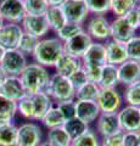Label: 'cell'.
<instances>
[{
  "label": "cell",
  "mask_w": 140,
  "mask_h": 146,
  "mask_svg": "<svg viewBox=\"0 0 140 146\" xmlns=\"http://www.w3.org/2000/svg\"><path fill=\"white\" fill-rule=\"evenodd\" d=\"M51 74L48 68L43 67L37 62L28 63L27 67L21 73L20 78L23 84L27 95H34L38 93H43L49 84Z\"/></svg>",
  "instance_id": "6da1fadb"
},
{
  "label": "cell",
  "mask_w": 140,
  "mask_h": 146,
  "mask_svg": "<svg viewBox=\"0 0 140 146\" xmlns=\"http://www.w3.org/2000/svg\"><path fill=\"white\" fill-rule=\"evenodd\" d=\"M64 52V43L57 36H50V38H43L39 40L32 57L34 58V62L39 63L45 68H50L56 65V62Z\"/></svg>",
  "instance_id": "7a4b0ae2"
},
{
  "label": "cell",
  "mask_w": 140,
  "mask_h": 146,
  "mask_svg": "<svg viewBox=\"0 0 140 146\" xmlns=\"http://www.w3.org/2000/svg\"><path fill=\"white\" fill-rule=\"evenodd\" d=\"M45 93L51 98L54 104L76 100V89L72 85L70 78L60 76L57 73L51 74Z\"/></svg>",
  "instance_id": "3957f363"
},
{
  "label": "cell",
  "mask_w": 140,
  "mask_h": 146,
  "mask_svg": "<svg viewBox=\"0 0 140 146\" xmlns=\"http://www.w3.org/2000/svg\"><path fill=\"white\" fill-rule=\"evenodd\" d=\"M84 29L93 42L106 43L111 39V21L106 16L93 15L88 20Z\"/></svg>",
  "instance_id": "277c9868"
},
{
  "label": "cell",
  "mask_w": 140,
  "mask_h": 146,
  "mask_svg": "<svg viewBox=\"0 0 140 146\" xmlns=\"http://www.w3.org/2000/svg\"><path fill=\"white\" fill-rule=\"evenodd\" d=\"M96 104L101 113H117L123 107L124 100L117 88H100Z\"/></svg>",
  "instance_id": "5b68a950"
},
{
  "label": "cell",
  "mask_w": 140,
  "mask_h": 146,
  "mask_svg": "<svg viewBox=\"0 0 140 146\" xmlns=\"http://www.w3.org/2000/svg\"><path fill=\"white\" fill-rule=\"evenodd\" d=\"M43 143V130L38 123L27 122L17 127L16 146H39Z\"/></svg>",
  "instance_id": "8992f818"
},
{
  "label": "cell",
  "mask_w": 140,
  "mask_h": 146,
  "mask_svg": "<svg viewBox=\"0 0 140 146\" xmlns=\"http://www.w3.org/2000/svg\"><path fill=\"white\" fill-rule=\"evenodd\" d=\"M27 65H28L27 56H25L17 49L6 50L1 62H0V66L3 67V70L6 72L7 76H16V77L21 76V73L23 72Z\"/></svg>",
  "instance_id": "52a82bcc"
},
{
  "label": "cell",
  "mask_w": 140,
  "mask_h": 146,
  "mask_svg": "<svg viewBox=\"0 0 140 146\" xmlns=\"http://www.w3.org/2000/svg\"><path fill=\"white\" fill-rule=\"evenodd\" d=\"M117 116H118V122L122 131L124 133L140 131V107L125 104V106H123L117 112Z\"/></svg>",
  "instance_id": "ba28073f"
},
{
  "label": "cell",
  "mask_w": 140,
  "mask_h": 146,
  "mask_svg": "<svg viewBox=\"0 0 140 146\" xmlns=\"http://www.w3.org/2000/svg\"><path fill=\"white\" fill-rule=\"evenodd\" d=\"M0 15L9 23H21L26 16L23 0H0Z\"/></svg>",
  "instance_id": "9c48e42d"
},
{
  "label": "cell",
  "mask_w": 140,
  "mask_h": 146,
  "mask_svg": "<svg viewBox=\"0 0 140 146\" xmlns=\"http://www.w3.org/2000/svg\"><path fill=\"white\" fill-rule=\"evenodd\" d=\"M20 25L25 33L32 34L37 36L38 39L45 38L46 34L50 32V27H49L45 15H39V16L26 15Z\"/></svg>",
  "instance_id": "30bf717a"
},
{
  "label": "cell",
  "mask_w": 140,
  "mask_h": 146,
  "mask_svg": "<svg viewBox=\"0 0 140 146\" xmlns=\"http://www.w3.org/2000/svg\"><path fill=\"white\" fill-rule=\"evenodd\" d=\"M61 7L64 10L67 22L83 26L90 15L85 3L80 0H67Z\"/></svg>",
  "instance_id": "8fae6325"
},
{
  "label": "cell",
  "mask_w": 140,
  "mask_h": 146,
  "mask_svg": "<svg viewBox=\"0 0 140 146\" xmlns=\"http://www.w3.org/2000/svg\"><path fill=\"white\" fill-rule=\"evenodd\" d=\"M92 44H93V39L90 38V35L84 29L83 32L78 33L76 36L65 42L64 50L66 54L71 55V56L77 57V58H82Z\"/></svg>",
  "instance_id": "7c38bea8"
},
{
  "label": "cell",
  "mask_w": 140,
  "mask_h": 146,
  "mask_svg": "<svg viewBox=\"0 0 140 146\" xmlns=\"http://www.w3.org/2000/svg\"><path fill=\"white\" fill-rule=\"evenodd\" d=\"M22 34H23V29L20 23L5 22L0 28V45L5 50L17 49Z\"/></svg>",
  "instance_id": "4fadbf2b"
},
{
  "label": "cell",
  "mask_w": 140,
  "mask_h": 146,
  "mask_svg": "<svg viewBox=\"0 0 140 146\" xmlns=\"http://www.w3.org/2000/svg\"><path fill=\"white\" fill-rule=\"evenodd\" d=\"M83 63V67H102L107 63L106 60V49L105 44L93 42V44L89 46L84 56L80 58Z\"/></svg>",
  "instance_id": "5bb4252c"
},
{
  "label": "cell",
  "mask_w": 140,
  "mask_h": 146,
  "mask_svg": "<svg viewBox=\"0 0 140 146\" xmlns=\"http://www.w3.org/2000/svg\"><path fill=\"white\" fill-rule=\"evenodd\" d=\"M0 94L15 102H19L20 100L27 96L26 89L22 84L21 78L16 76H7L5 82L0 86Z\"/></svg>",
  "instance_id": "9a60e30c"
},
{
  "label": "cell",
  "mask_w": 140,
  "mask_h": 146,
  "mask_svg": "<svg viewBox=\"0 0 140 146\" xmlns=\"http://www.w3.org/2000/svg\"><path fill=\"white\" fill-rule=\"evenodd\" d=\"M137 31L128 25L124 17H115L111 21V39L117 43L124 44L135 36Z\"/></svg>",
  "instance_id": "2e32d148"
},
{
  "label": "cell",
  "mask_w": 140,
  "mask_h": 146,
  "mask_svg": "<svg viewBox=\"0 0 140 146\" xmlns=\"http://www.w3.org/2000/svg\"><path fill=\"white\" fill-rule=\"evenodd\" d=\"M100 108L96 101H88V100H76V117L84 122L85 124H92L96 122L100 116Z\"/></svg>",
  "instance_id": "e0dca14e"
},
{
  "label": "cell",
  "mask_w": 140,
  "mask_h": 146,
  "mask_svg": "<svg viewBox=\"0 0 140 146\" xmlns=\"http://www.w3.org/2000/svg\"><path fill=\"white\" fill-rule=\"evenodd\" d=\"M117 67H118L119 84L129 86L140 80V62L127 60Z\"/></svg>",
  "instance_id": "ac0fdd59"
},
{
  "label": "cell",
  "mask_w": 140,
  "mask_h": 146,
  "mask_svg": "<svg viewBox=\"0 0 140 146\" xmlns=\"http://www.w3.org/2000/svg\"><path fill=\"white\" fill-rule=\"evenodd\" d=\"M121 130L118 116L117 113H100L96 119L95 131L100 138H105L107 135L115 134Z\"/></svg>",
  "instance_id": "d6986e66"
},
{
  "label": "cell",
  "mask_w": 140,
  "mask_h": 146,
  "mask_svg": "<svg viewBox=\"0 0 140 146\" xmlns=\"http://www.w3.org/2000/svg\"><path fill=\"white\" fill-rule=\"evenodd\" d=\"M82 67H83V63H82L80 58L73 57L66 52L62 54V56L58 58L56 65L54 66V68H55V71H56L55 73H57V74H60V76L67 77V78H70L72 74H74V73L77 71H79Z\"/></svg>",
  "instance_id": "ffe728a7"
},
{
  "label": "cell",
  "mask_w": 140,
  "mask_h": 146,
  "mask_svg": "<svg viewBox=\"0 0 140 146\" xmlns=\"http://www.w3.org/2000/svg\"><path fill=\"white\" fill-rule=\"evenodd\" d=\"M105 44V49H106V60L107 63L110 65H115V66H119L123 62L128 60V54L125 50V45L117 43L115 40H107Z\"/></svg>",
  "instance_id": "44dd1931"
},
{
  "label": "cell",
  "mask_w": 140,
  "mask_h": 146,
  "mask_svg": "<svg viewBox=\"0 0 140 146\" xmlns=\"http://www.w3.org/2000/svg\"><path fill=\"white\" fill-rule=\"evenodd\" d=\"M31 98L34 106V122H40L45 113L54 106V101L45 91L31 95Z\"/></svg>",
  "instance_id": "7402d4cb"
},
{
  "label": "cell",
  "mask_w": 140,
  "mask_h": 146,
  "mask_svg": "<svg viewBox=\"0 0 140 146\" xmlns=\"http://www.w3.org/2000/svg\"><path fill=\"white\" fill-rule=\"evenodd\" d=\"M118 84H119L118 67L115 65H110V63H106L105 66H102L100 80H99L98 85L101 89H104V88H117Z\"/></svg>",
  "instance_id": "603a6c76"
},
{
  "label": "cell",
  "mask_w": 140,
  "mask_h": 146,
  "mask_svg": "<svg viewBox=\"0 0 140 146\" xmlns=\"http://www.w3.org/2000/svg\"><path fill=\"white\" fill-rule=\"evenodd\" d=\"M45 17L48 20L50 31L55 32V33L67 23L66 16L61 6H49L46 13H45Z\"/></svg>",
  "instance_id": "cb8c5ba5"
},
{
  "label": "cell",
  "mask_w": 140,
  "mask_h": 146,
  "mask_svg": "<svg viewBox=\"0 0 140 146\" xmlns=\"http://www.w3.org/2000/svg\"><path fill=\"white\" fill-rule=\"evenodd\" d=\"M46 141L52 146H70L72 144L71 136L67 134L64 127H56L48 130Z\"/></svg>",
  "instance_id": "d4e9b609"
},
{
  "label": "cell",
  "mask_w": 140,
  "mask_h": 146,
  "mask_svg": "<svg viewBox=\"0 0 140 146\" xmlns=\"http://www.w3.org/2000/svg\"><path fill=\"white\" fill-rule=\"evenodd\" d=\"M42 124L48 128L49 129H52V128H56V127H62L65 123V118L62 116L61 111L57 108L56 105H54V106L49 110V111L45 113V116L42 118Z\"/></svg>",
  "instance_id": "484cf974"
},
{
  "label": "cell",
  "mask_w": 140,
  "mask_h": 146,
  "mask_svg": "<svg viewBox=\"0 0 140 146\" xmlns=\"http://www.w3.org/2000/svg\"><path fill=\"white\" fill-rule=\"evenodd\" d=\"M72 146H101V138L94 129L85 130L82 135L72 140Z\"/></svg>",
  "instance_id": "4316f807"
},
{
  "label": "cell",
  "mask_w": 140,
  "mask_h": 146,
  "mask_svg": "<svg viewBox=\"0 0 140 146\" xmlns=\"http://www.w3.org/2000/svg\"><path fill=\"white\" fill-rule=\"evenodd\" d=\"M100 93V86L96 83L88 82L83 86L76 90V100H88V101H96L98 95Z\"/></svg>",
  "instance_id": "83f0119b"
},
{
  "label": "cell",
  "mask_w": 140,
  "mask_h": 146,
  "mask_svg": "<svg viewBox=\"0 0 140 146\" xmlns=\"http://www.w3.org/2000/svg\"><path fill=\"white\" fill-rule=\"evenodd\" d=\"M138 5L137 0H111V12L115 17H124Z\"/></svg>",
  "instance_id": "f1b7e54d"
},
{
  "label": "cell",
  "mask_w": 140,
  "mask_h": 146,
  "mask_svg": "<svg viewBox=\"0 0 140 146\" xmlns=\"http://www.w3.org/2000/svg\"><path fill=\"white\" fill-rule=\"evenodd\" d=\"M39 40L40 39H38L37 36L23 32V34L21 36V40L19 43V46H17V50L21 51L25 56H32L35 51V49H37Z\"/></svg>",
  "instance_id": "f546056e"
},
{
  "label": "cell",
  "mask_w": 140,
  "mask_h": 146,
  "mask_svg": "<svg viewBox=\"0 0 140 146\" xmlns=\"http://www.w3.org/2000/svg\"><path fill=\"white\" fill-rule=\"evenodd\" d=\"M62 127H64V129L67 131V134L71 136L72 140L77 138V136L82 135L85 130L89 129V125L85 124V123L82 122L80 119H78L77 117H73V118H71V119L65 121Z\"/></svg>",
  "instance_id": "4dcf8cb0"
},
{
  "label": "cell",
  "mask_w": 140,
  "mask_h": 146,
  "mask_svg": "<svg viewBox=\"0 0 140 146\" xmlns=\"http://www.w3.org/2000/svg\"><path fill=\"white\" fill-rule=\"evenodd\" d=\"M17 125L10 123L0 128V146H16Z\"/></svg>",
  "instance_id": "1f68e13d"
},
{
  "label": "cell",
  "mask_w": 140,
  "mask_h": 146,
  "mask_svg": "<svg viewBox=\"0 0 140 146\" xmlns=\"http://www.w3.org/2000/svg\"><path fill=\"white\" fill-rule=\"evenodd\" d=\"M89 13L105 16L111 12V0H84Z\"/></svg>",
  "instance_id": "d6a6232c"
},
{
  "label": "cell",
  "mask_w": 140,
  "mask_h": 146,
  "mask_svg": "<svg viewBox=\"0 0 140 146\" xmlns=\"http://www.w3.org/2000/svg\"><path fill=\"white\" fill-rule=\"evenodd\" d=\"M23 5L26 10V15H45L49 9V4L46 0H23Z\"/></svg>",
  "instance_id": "836d02e7"
},
{
  "label": "cell",
  "mask_w": 140,
  "mask_h": 146,
  "mask_svg": "<svg viewBox=\"0 0 140 146\" xmlns=\"http://www.w3.org/2000/svg\"><path fill=\"white\" fill-rule=\"evenodd\" d=\"M17 115V102L0 94V117L13 121Z\"/></svg>",
  "instance_id": "e575fe53"
},
{
  "label": "cell",
  "mask_w": 140,
  "mask_h": 146,
  "mask_svg": "<svg viewBox=\"0 0 140 146\" xmlns=\"http://www.w3.org/2000/svg\"><path fill=\"white\" fill-rule=\"evenodd\" d=\"M123 100L127 105L140 107V80L129 86H125Z\"/></svg>",
  "instance_id": "d590c367"
},
{
  "label": "cell",
  "mask_w": 140,
  "mask_h": 146,
  "mask_svg": "<svg viewBox=\"0 0 140 146\" xmlns=\"http://www.w3.org/2000/svg\"><path fill=\"white\" fill-rule=\"evenodd\" d=\"M84 31V27L80 25H76V23H71V22H67V23L62 27L61 29H58L56 32V36L61 40L62 43L70 40L71 38L76 36L78 33Z\"/></svg>",
  "instance_id": "8d00e7d4"
},
{
  "label": "cell",
  "mask_w": 140,
  "mask_h": 146,
  "mask_svg": "<svg viewBox=\"0 0 140 146\" xmlns=\"http://www.w3.org/2000/svg\"><path fill=\"white\" fill-rule=\"evenodd\" d=\"M17 112L26 119L34 121V106L31 95H27L26 98L17 102Z\"/></svg>",
  "instance_id": "74e56055"
},
{
  "label": "cell",
  "mask_w": 140,
  "mask_h": 146,
  "mask_svg": "<svg viewBox=\"0 0 140 146\" xmlns=\"http://www.w3.org/2000/svg\"><path fill=\"white\" fill-rule=\"evenodd\" d=\"M125 50L128 54V60L140 62V35L133 36L125 43Z\"/></svg>",
  "instance_id": "f35d334b"
},
{
  "label": "cell",
  "mask_w": 140,
  "mask_h": 146,
  "mask_svg": "<svg viewBox=\"0 0 140 146\" xmlns=\"http://www.w3.org/2000/svg\"><path fill=\"white\" fill-rule=\"evenodd\" d=\"M56 106L61 111L62 116H64V118H65V121L76 117V100L56 104Z\"/></svg>",
  "instance_id": "ab89813d"
},
{
  "label": "cell",
  "mask_w": 140,
  "mask_h": 146,
  "mask_svg": "<svg viewBox=\"0 0 140 146\" xmlns=\"http://www.w3.org/2000/svg\"><path fill=\"white\" fill-rule=\"evenodd\" d=\"M123 136L124 131L119 130L115 134L101 138V146H123Z\"/></svg>",
  "instance_id": "60d3db41"
},
{
  "label": "cell",
  "mask_w": 140,
  "mask_h": 146,
  "mask_svg": "<svg viewBox=\"0 0 140 146\" xmlns=\"http://www.w3.org/2000/svg\"><path fill=\"white\" fill-rule=\"evenodd\" d=\"M70 80L72 85H73V88L77 90L78 88H80V86H83L85 83H88V77H87V73H85V70L82 67L79 71H77L74 74H72L70 77Z\"/></svg>",
  "instance_id": "b9f144b4"
},
{
  "label": "cell",
  "mask_w": 140,
  "mask_h": 146,
  "mask_svg": "<svg viewBox=\"0 0 140 146\" xmlns=\"http://www.w3.org/2000/svg\"><path fill=\"white\" fill-rule=\"evenodd\" d=\"M138 7V6H137ZM135 7L134 10H132V11H129L127 15L124 16V18H125V21L128 22V25L132 27L133 29H135V31H138L139 28H140V21H139V13H138V9Z\"/></svg>",
  "instance_id": "7bdbcfd3"
},
{
  "label": "cell",
  "mask_w": 140,
  "mask_h": 146,
  "mask_svg": "<svg viewBox=\"0 0 140 146\" xmlns=\"http://www.w3.org/2000/svg\"><path fill=\"white\" fill-rule=\"evenodd\" d=\"M101 68L102 67H87V68H84L85 73H87V77H88V80L92 82V83L98 84L99 80H100V76H101Z\"/></svg>",
  "instance_id": "ee69618b"
},
{
  "label": "cell",
  "mask_w": 140,
  "mask_h": 146,
  "mask_svg": "<svg viewBox=\"0 0 140 146\" xmlns=\"http://www.w3.org/2000/svg\"><path fill=\"white\" fill-rule=\"evenodd\" d=\"M123 146H139V140H138V133H124L123 136Z\"/></svg>",
  "instance_id": "f6af8a7d"
},
{
  "label": "cell",
  "mask_w": 140,
  "mask_h": 146,
  "mask_svg": "<svg viewBox=\"0 0 140 146\" xmlns=\"http://www.w3.org/2000/svg\"><path fill=\"white\" fill-rule=\"evenodd\" d=\"M49 6H62L67 0H46Z\"/></svg>",
  "instance_id": "bcb514c9"
},
{
  "label": "cell",
  "mask_w": 140,
  "mask_h": 146,
  "mask_svg": "<svg viewBox=\"0 0 140 146\" xmlns=\"http://www.w3.org/2000/svg\"><path fill=\"white\" fill-rule=\"evenodd\" d=\"M7 78V74H6V72L3 70V67L0 66V86L3 85V83L5 82V79Z\"/></svg>",
  "instance_id": "7dc6e473"
},
{
  "label": "cell",
  "mask_w": 140,
  "mask_h": 146,
  "mask_svg": "<svg viewBox=\"0 0 140 146\" xmlns=\"http://www.w3.org/2000/svg\"><path fill=\"white\" fill-rule=\"evenodd\" d=\"M10 123H13V121H10V119H6V118L0 117V128H1V127H5V125H7V124H10Z\"/></svg>",
  "instance_id": "c3c4849f"
},
{
  "label": "cell",
  "mask_w": 140,
  "mask_h": 146,
  "mask_svg": "<svg viewBox=\"0 0 140 146\" xmlns=\"http://www.w3.org/2000/svg\"><path fill=\"white\" fill-rule=\"evenodd\" d=\"M5 51L6 50L4 49L1 45H0V62H1V60H3V57H4V54H5Z\"/></svg>",
  "instance_id": "681fc988"
},
{
  "label": "cell",
  "mask_w": 140,
  "mask_h": 146,
  "mask_svg": "<svg viewBox=\"0 0 140 146\" xmlns=\"http://www.w3.org/2000/svg\"><path fill=\"white\" fill-rule=\"evenodd\" d=\"M39 146H52V145H50V144H49V143H48V141H46V140H45V141H43V143H42V144H40Z\"/></svg>",
  "instance_id": "f907efd6"
},
{
  "label": "cell",
  "mask_w": 140,
  "mask_h": 146,
  "mask_svg": "<svg viewBox=\"0 0 140 146\" xmlns=\"http://www.w3.org/2000/svg\"><path fill=\"white\" fill-rule=\"evenodd\" d=\"M4 23H5V21L3 20V17H1V15H0V28L4 26Z\"/></svg>",
  "instance_id": "816d5d0a"
},
{
  "label": "cell",
  "mask_w": 140,
  "mask_h": 146,
  "mask_svg": "<svg viewBox=\"0 0 140 146\" xmlns=\"http://www.w3.org/2000/svg\"><path fill=\"white\" fill-rule=\"evenodd\" d=\"M138 13H139V21H140V5H138Z\"/></svg>",
  "instance_id": "f5cc1de1"
},
{
  "label": "cell",
  "mask_w": 140,
  "mask_h": 146,
  "mask_svg": "<svg viewBox=\"0 0 140 146\" xmlns=\"http://www.w3.org/2000/svg\"><path fill=\"white\" fill-rule=\"evenodd\" d=\"M138 140H139V146H140V131H138Z\"/></svg>",
  "instance_id": "db71d44e"
},
{
  "label": "cell",
  "mask_w": 140,
  "mask_h": 146,
  "mask_svg": "<svg viewBox=\"0 0 140 146\" xmlns=\"http://www.w3.org/2000/svg\"><path fill=\"white\" fill-rule=\"evenodd\" d=\"M137 3L139 4V5H140V0H137Z\"/></svg>",
  "instance_id": "11a10c76"
},
{
  "label": "cell",
  "mask_w": 140,
  "mask_h": 146,
  "mask_svg": "<svg viewBox=\"0 0 140 146\" xmlns=\"http://www.w3.org/2000/svg\"><path fill=\"white\" fill-rule=\"evenodd\" d=\"M80 1H84V0H80Z\"/></svg>",
  "instance_id": "9f6ffc18"
},
{
  "label": "cell",
  "mask_w": 140,
  "mask_h": 146,
  "mask_svg": "<svg viewBox=\"0 0 140 146\" xmlns=\"http://www.w3.org/2000/svg\"><path fill=\"white\" fill-rule=\"evenodd\" d=\"M70 146H72V145H70Z\"/></svg>",
  "instance_id": "6f0895ef"
}]
</instances>
